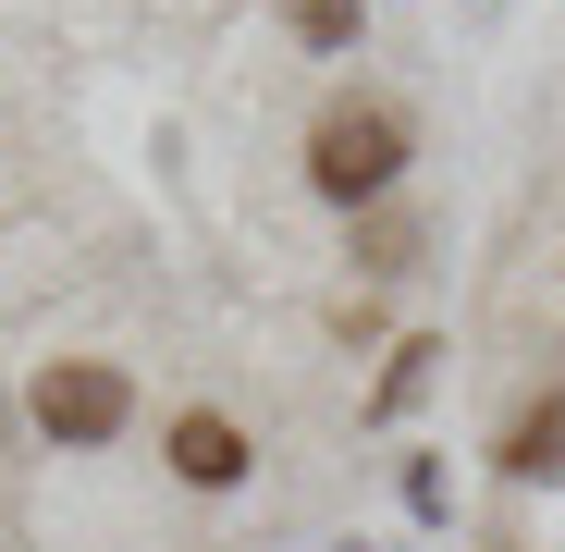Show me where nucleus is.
I'll use <instances>...</instances> for the list:
<instances>
[{
  "instance_id": "0eeeda50",
  "label": "nucleus",
  "mask_w": 565,
  "mask_h": 552,
  "mask_svg": "<svg viewBox=\"0 0 565 552\" xmlns=\"http://www.w3.org/2000/svg\"><path fill=\"white\" fill-rule=\"evenodd\" d=\"M356 258H369V270H418V221H406V209L356 221Z\"/></svg>"
},
{
  "instance_id": "39448f33",
  "label": "nucleus",
  "mask_w": 565,
  "mask_h": 552,
  "mask_svg": "<svg viewBox=\"0 0 565 552\" xmlns=\"http://www.w3.org/2000/svg\"><path fill=\"white\" fill-rule=\"evenodd\" d=\"M282 25H296L308 50H356L369 37V0H282Z\"/></svg>"
},
{
  "instance_id": "1a4fd4ad",
  "label": "nucleus",
  "mask_w": 565,
  "mask_h": 552,
  "mask_svg": "<svg viewBox=\"0 0 565 552\" xmlns=\"http://www.w3.org/2000/svg\"><path fill=\"white\" fill-rule=\"evenodd\" d=\"M344 552H369V540H344Z\"/></svg>"
},
{
  "instance_id": "f03ea898",
  "label": "nucleus",
  "mask_w": 565,
  "mask_h": 552,
  "mask_svg": "<svg viewBox=\"0 0 565 552\" xmlns=\"http://www.w3.org/2000/svg\"><path fill=\"white\" fill-rule=\"evenodd\" d=\"M25 418H38L50 442H74V454H99V442L136 430V381H124L111 356H50L38 381H25Z\"/></svg>"
},
{
  "instance_id": "423d86ee",
  "label": "nucleus",
  "mask_w": 565,
  "mask_h": 552,
  "mask_svg": "<svg viewBox=\"0 0 565 552\" xmlns=\"http://www.w3.org/2000/svg\"><path fill=\"white\" fill-rule=\"evenodd\" d=\"M430 356H443L430 332H418V344H394V368H382V393H369V405H382V418H394V405H418V393H430Z\"/></svg>"
},
{
  "instance_id": "6e6552de",
  "label": "nucleus",
  "mask_w": 565,
  "mask_h": 552,
  "mask_svg": "<svg viewBox=\"0 0 565 552\" xmlns=\"http://www.w3.org/2000/svg\"><path fill=\"white\" fill-rule=\"evenodd\" d=\"M0 442H13V418H0Z\"/></svg>"
},
{
  "instance_id": "7ed1b4c3",
  "label": "nucleus",
  "mask_w": 565,
  "mask_h": 552,
  "mask_svg": "<svg viewBox=\"0 0 565 552\" xmlns=\"http://www.w3.org/2000/svg\"><path fill=\"white\" fill-rule=\"evenodd\" d=\"M160 467H172L184 491H234V479L258 467V442H246V430H234L222 405H184V418L160 430Z\"/></svg>"
},
{
  "instance_id": "f257e3e1",
  "label": "nucleus",
  "mask_w": 565,
  "mask_h": 552,
  "mask_svg": "<svg viewBox=\"0 0 565 552\" xmlns=\"http://www.w3.org/2000/svg\"><path fill=\"white\" fill-rule=\"evenodd\" d=\"M394 172H406V111L394 99H332L308 123V184H320L332 209H382Z\"/></svg>"
},
{
  "instance_id": "20e7f679",
  "label": "nucleus",
  "mask_w": 565,
  "mask_h": 552,
  "mask_svg": "<svg viewBox=\"0 0 565 552\" xmlns=\"http://www.w3.org/2000/svg\"><path fill=\"white\" fill-rule=\"evenodd\" d=\"M492 467H504V479H565V393H553V405H529V418L492 442Z\"/></svg>"
}]
</instances>
